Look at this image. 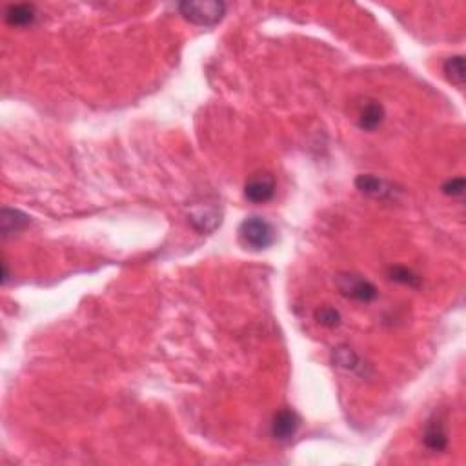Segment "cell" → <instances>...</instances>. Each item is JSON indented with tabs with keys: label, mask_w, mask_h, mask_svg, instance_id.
Wrapping results in <instances>:
<instances>
[{
	"label": "cell",
	"mask_w": 466,
	"mask_h": 466,
	"mask_svg": "<svg viewBox=\"0 0 466 466\" xmlns=\"http://www.w3.org/2000/svg\"><path fill=\"white\" fill-rule=\"evenodd\" d=\"M335 285L341 292V295L348 299H354L359 302H371L377 297V288L366 281L364 277L355 275V273H339L335 277Z\"/></svg>",
	"instance_id": "3957f363"
},
{
	"label": "cell",
	"mask_w": 466,
	"mask_h": 466,
	"mask_svg": "<svg viewBox=\"0 0 466 466\" xmlns=\"http://www.w3.org/2000/svg\"><path fill=\"white\" fill-rule=\"evenodd\" d=\"M424 445L432 452H443L448 446V434H446L445 421L441 417L430 419L424 428Z\"/></svg>",
	"instance_id": "52a82bcc"
},
{
	"label": "cell",
	"mask_w": 466,
	"mask_h": 466,
	"mask_svg": "<svg viewBox=\"0 0 466 466\" xmlns=\"http://www.w3.org/2000/svg\"><path fill=\"white\" fill-rule=\"evenodd\" d=\"M445 75L450 83L461 88L465 84V59L461 55L450 56L445 62Z\"/></svg>",
	"instance_id": "7c38bea8"
},
{
	"label": "cell",
	"mask_w": 466,
	"mask_h": 466,
	"mask_svg": "<svg viewBox=\"0 0 466 466\" xmlns=\"http://www.w3.org/2000/svg\"><path fill=\"white\" fill-rule=\"evenodd\" d=\"M28 225H30V217L26 213L18 212V210H2V213H0V228H2L4 237L20 232Z\"/></svg>",
	"instance_id": "30bf717a"
},
{
	"label": "cell",
	"mask_w": 466,
	"mask_h": 466,
	"mask_svg": "<svg viewBox=\"0 0 466 466\" xmlns=\"http://www.w3.org/2000/svg\"><path fill=\"white\" fill-rule=\"evenodd\" d=\"M316 319L326 328H337L341 324V313L332 306H323L316 311Z\"/></svg>",
	"instance_id": "5bb4252c"
},
{
	"label": "cell",
	"mask_w": 466,
	"mask_h": 466,
	"mask_svg": "<svg viewBox=\"0 0 466 466\" xmlns=\"http://www.w3.org/2000/svg\"><path fill=\"white\" fill-rule=\"evenodd\" d=\"M390 279L395 282H401V285H408V286H419L421 285V277L415 275L412 270L408 268H401L395 266L390 270Z\"/></svg>",
	"instance_id": "9a60e30c"
},
{
	"label": "cell",
	"mask_w": 466,
	"mask_h": 466,
	"mask_svg": "<svg viewBox=\"0 0 466 466\" xmlns=\"http://www.w3.org/2000/svg\"><path fill=\"white\" fill-rule=\"evenodd\" d=\"M188 220L199 233H212L220 225V210L213 203L193 204L188 212Z\"/></svg>",
	"instance_id": "5b68a950"
},
{
	"label": "cell",
	"mask_w": 466,
	"mask_h": 466,
	"mask_svg": "<svg viewBox=\"0 0 466 466\" xmlns=\"http://www.w3.org/2000/svg\"><path fill=\"white\" fill-rule=\"evenodd\" d=\"M299 426H301V417L294 410L285 408V410H279L273 415L272 436L277 441H289L292 437H295Z\"/></svg>",
	"instance_id": "8992f818"
},
{
	"label": "cell",
	"mask_w": 466,
	"mask_h": 466,
	"mask_svg": "<svg viewBox=\"0 0 466 466\" xmlns=\"http://www.w3.org/2000/svg\"><path fill=\"white\" fill-rule=\"evenodd\" d=\"M384 119V108L379 102H370L364 106L359 116V128L364 131H376Z\"/></svg>",
	"instance_id": "8fae6325"
},
{
	"label": "cell",
	"mask_w": 466,
	"mask_h": 466,
	"mask_svg": "<svg viewBox=\"0 0 466 466\" xmlns=\"http://www.w3.org/2000/svg\"><path fill=\"white\" fill-rule=\"evenodd\" d=\"M465 188H466L465 179L455 177V179H450V181L443 186V191H445L446 195H450V197H461V195L465 193Z\"/></svg>",
	"instance_id": "2e32d148"
},
{
	"label": "cell",
	"mask_w": 466,
	"mask_h": 466,
	"mask_svg": "<svg viewBox=\"0 0 466 466\" xmlns=\"http://www.w3.org/2000/svg\"><path fill=\"white\" fill-rule=\"evenodd\" d=\"M355 186H357L363 193L370 195V197H377V199H384V197H388V195L392 193V188H390L388 182L376 177V175H370V173L359 175V177L355 179Z\"/></svg>",
	"instance_id": "ba28073f"
},
{
	"label": "cell",
	"mask_w": 466,
	"mask_h": 466,
	"mask_svg": "<svg viewBox=\"0 0 466 466\" xmlns=\"http://www.w3.org/2000/svg\"><path fill=\"white\" fill-rule=\"evenodd\" d=\"M179 11L186 20L197 26H213L220 18L225 17L226 6L222 2H213V0H186L179 4Z\"/></svg>",
	"instance_id": "7a4b0ae2"
},
{
	"label": "cell",
	"mask_w": 466,
	"mask_h": 466,
	"mask_svg": "<svg viewBox=\"0 0 466 466\" xmlns=\"http://www.w3.org/2000/svg\"><path fill=\"white\" fill-rule=\"evenodd\" d=\"M332 359L337 366L345 368V370L355 371L361 368V361H359V357L355 355L354 350L346 348V346H339V348L333 350Z\"/></svg>",
	"instance_id": "4fadbf2b"
},
{
	"label": "cell",
	"mask_w": 466,
	"mask_h": 466,
	"mask_svg": "<svg viewBox=\"0 0 466 466\" xmlns=\"http://www.w3.org/2000/svg\"><path fill=\"white\" fill-rule=\"evenodd\" d=\"M275 188L277 184L272 173H255L244 184V197L253 204H264L273 199Z\"/></svg>",
	"instance_id": "277c9868"
},
{
	"label": "cell",
	"mask_w": 466,
	"mask_h": 466,
	"mask_svg": "<svg viewBox=\"0 0 466 466\" xmlns=\"http://www.w3.org/2000/svg\"><path fill=\"white\" fill-rule=\"evenodd\" d=\"M35 18H37V8L31 4H11L6 9V22L13 28L30 26Z\"/></svg>",
	"instance_id": "9c48e42d"
},
{
	"label": "cell",
	"mask_w": 466,
	"mask_h": 466,
	"mask_svg": "<svg viewBox=\"0 0 466 466\" xmlns=\"http://www.w3.org/2000/svg\"><path fill=\"white\" fill-rule=\"evenodd\" d=\"M239 241L248 250H266L275 242V229L263 217H246L239 226Z\"/></svg>",
	"instance_id": "6da1fadb"
}]
</instances>
